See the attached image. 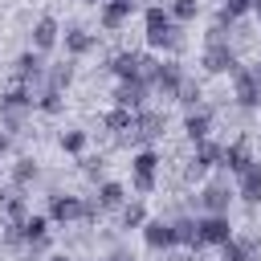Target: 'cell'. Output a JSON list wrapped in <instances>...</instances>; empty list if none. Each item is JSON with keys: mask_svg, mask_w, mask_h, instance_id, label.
<instances>
[{"mask_svg": "<svg viewBox=\"0 0 261 261\" xmlns=\"http://www.w3.org/2000/svg\"><path fill=\"white\" fill-rule=\"evenodd\" d=\"M171 224H175V245H184V249H204V245H200L196 216H171Z\"/></svg>", "mask_w": 261, "mask_h": 261, "instance_id": "cell-25", "label": "cell"}, {"mask_svg": "<svg viewBox=\"0 0 261 261\" xmlns=\"http://www.w3.org/2000/svg\"><path fill=\"white\" fill-rule=\"evenodd\" d=\"M200 65H204V73H237L241 69V53H237L232 41H204Z\"/></svg>", "mask_w": 261, "mask_h": 261, "instance_id": "cell-5", "label": "cell"}, {"mask_svg": "<svg viewBox=\"0 0 261 261\" xmlns=\"http://www.w3.org/2000/svg\"><path fill=\"white\" fill-rule=\"evenodd\" d=\"M147 220H151V216H147L143 200H126V204L118 208V228H126V232H130V228H143Z\"/></svg>", "mask_w": 261, "mask_h": 261, "instance_id": "cell-26", "label": "cell"}, {"mask_svg": "<svg viewBox=\"0 0 261 261\" xmlns=\"http://www.w3.org/2000/svg\"><path fill=\"white\" fill-rule=\"evenodd\" d=\"M69 82H73V61H53V65L45 69V90L65 94V90H69Z\"/></svg>", "mask_w": 261, "mask_h": 261, "instance_id": "cell-24", "label": "cell"}, {"mask_svg": "<svg viewBox=\"0 0 261 261\" xmlns=\"http://www.w3.org/2000/svg\"><path fill=\"white\" fill-rule=\"evenodd\" d=\"M49 261H69V257H49Z\"/></svg>", "mask_w": 261, "mask_h": 261, "instance_id": "cell-41", "label": "cell"}, {"mask_svg": "<svg viewBox=\"0 0 261 261\" xmlns=\"http://www.w3.org/2000/svg\"><path fill=\"white\" fill-rule=\"evenodd\" d=\"M102 126H106V130H114V135L122 139V135L135 126V110H126V106H114L110 114H102Z\"/></svg>", "mask_w": 261, "mask_h": 261, "instance_id": "cell-27", "label": "cell"}, {"mask_svg": "<svg viewBox=\"0 0 261 261\" xmlns=\"http://www.w3.org/2000/svg\"><path fill=\"white\" fill-rule=\"evenodd\" d=\"M232 98H237L241 110H257V106H261V82H257L253 69L241 65V69L232 73Z\"/></svg>", "mask_w": 261, "mask_h": 261, "instance_id": "cell-12", "label": "cell"}, {"mask_svg": "<svg viewBox=\"0 0 261 261\" xmlns=\"http://www.w3.org/2000/svg\"><path fill=\"white\" fill-rule=\"evenodd\" d=\"M147 98H151V82H147V77H130V82H118V86H114V106L143 110Z\"/></svg>", "mask_w": 261, "mask_h": 261, "instance_id": "cell-14", "label": "cell"}, {"mask_svg": "<svg viewBox=\"0 0 261 261\" xmlns=\"http://www.w3.org/2000/svg\"><path fill=\"white\" fill-rule=\"evenodd\" d=\"M143 37H147L151 49H163V53H179L184 49V24H175L163 4L143 8Z\"/></svg>", "mask_w": 261, "mask_h": 261, "instance_id": "cell-1", "label": "cell"}, {"mask_svg": "<svg viewBox=\"0 0 261 261\" xmlns=\"http://www.w3.org/2000/svg\"><path fill=\"white\" fill-rule=\"evenodd\" d=\"M82 4H98V8H102V4H106V0H82Z\"/></svg>", "mask_w": 261, "mask_h": 261, "instance_id": "cell-39", "label": "cell"}, {"mask_svg": "<svg viewBox=\"0 0 261 261\" xmlns=\"http://www.w3.org/2000/svg\"><path fill=\"white\" fill-rule=\"evenodd\" d=\"M139 232H143V245H147V249H155V253L175 249V224H171L167 216H151Z\"/></svg>", "mask_w": 261, "mask_h": 261, "instance_id": "cell-11", "label": "cell"}, {"mask_svg": "<svg viewBox=\"0 0 261 261\" xmlns=\"http://www.w3.org/2000/svg\"><path fill=\"white\" fill-rule=\"evenodd\" d=\"M232 196H237V188H232L224 175H216V179H208V184L196 192V208H200V216H228Z\"/></svg>", "mask_w": 261, "mask_h": 261, "instance_id": "cell-4", "label": "cell"}, {"mask_svg": "<svg viewBox=\"0 0 261 261\" xmlns=\"http://www.w3.org/2000/svg\"><path fill=\"white\" fill-rule=\"evenodd\" d=\"M37 110H41V114H57V110H61V94L41 86V90H37Z\"/></svg>", "mask_w": 261, "mask_h": 261, "instance_id": "cell-34", "label": "cell"}, {"mask_svg": "<svg viewBox=\"0 0 261 261\" xmlns=\"http://www.w3.org/2000/svg\"><path fill=\"white\" fill-rule=\"evenodd\" d=\"M37 175H41V171H37V163H33L29 155L16 159V163H12V192H24L29 184H37Z\"/></svg>", "mask_w": 261, "mask_h": 261, "instance_id": "cell-28", "label": "cell"}, {"mask_svg": "<svg viewBox=\"0 0 261 261\" xmlns=\"http://www.w3.org/2000/svg\"><path fill=\"white\" fill-rule=\"evenodd\" d=\"M126 4H139V0H126Z\"/></svg>", "mask_w": 261, "mask_h": 261, "instance_id": "cell-42", "label": "cell"}, {"mask_svg": "<svg viewBox=\"0 0 261 261\" xmlns=\"http://www.w3.org/2000/svg\"><path fill=\"white\" fill-rule=\"evenodd\" d=\"M77 163H82L86 179H94V184H102V179H106V159H98V155H82Z\"/></svg>", "mask_w": 261, "mask_h": 261, "instance_id": "cell-33", "label": "cell"}, {"mask_svg": "<svg viewBox=\"0 0 261 261\" xmlns=\"http://www.w3.org/2000/svg\"><path fill=\"white\" fill-rule=\"evenodd\" d=\"M102 261H114V257H102Z\"/></svg>", "mask_w": 261, "mask_h": 261, "instance_id": "cell-43", "label": "cell"}, {"mask_svg": "<svg viewBox=\"0 0 261 261\" xmlns=\"http://www.w3.org/2000/svg\"><path fill=\"white\" fill-rule=\"evenodd\" d=\"M8 147H12V135H8V130H0V159L8 155Z\"/></svg>", "mask_w": 261, "mask_h": 261, "instance_id": "cell-36", "label": "cell"}, {"mask_svg": "<svg viewBox=\"0 0 261 261\" xmlns=\"http://www.w3.org/2000/svg\"><path fill=\"white\" fill-rule=\"evenodd\" d=\"M184 135H188L192 143H204V139L212 135V106L188 110V114H184Z\"/></svg>", "mask_w": 261, "mask_h": 261, "instance_id": "cell-17", "label": "cell"}, {"mask_svg": "<svg viewBox=\"0 0 261 261\" xmlns=\"http://www.w3.org/2000/svg\"><path fill=\"white\" fill-rule=\"evenodd\" d=\"M184 110H196V106H204V90H200V82L196 77H188L184 82V90H179V98H175Z\"/></svg>", "mask_w": 261, "mask_h": 261, "instance_id": "cell-30", "label": "cell"}, {"mask_svg": "<svg viewBox=\"0 0 261 261\" xmlns=\"http://www.w3.org/2000/svg\"><path fill=\"white\" fill-rule=\"evenodd\" d=\"M57 143H61V151H65V155H77V159H82V151H86V130L69 126V130H61V139H57Z\"/></svg>", "mask_w": 261, "mask_h": 261, "instance_id": "cell-31", "label": "cell"}, {"mask_svg": "<svg viewBox=\"0 0 261 261\" xmlns=\"http://www.w3.org/2000/svg\"><path fill=\"white\" fill-rule=\"evenodd\" d=\"M61 41H65V53H69V57H86V53L98 45V41H94V33H90V29H82V24H69V29L61 33Z\"/></svg>", "mask_w": 261, "mask_h": 261, "instance_id": "cell-20", "label": "cell"}, {"mask_svg": "<svg viewBox=\"0 0 261 261\" xmlns=\"http://www.w3.org/2000/svg\"><path fill=\"white\" fill-rule=\"evenodd\" d=\"M45 69H49V65H45V53H37V49H24V53L12 61L16 86H29V90H33V86H37V90L45 86Z\"/></svg>", "mask_w": 261, "mask_h": 261, "instance_id": "cell-8", "label": "cell"}, {"mask_svg": "<svg viewBox=\"0 0 261 261\" xmlns=\"http://www.w3.org/2000/svg\"><path fill=\"white\" fill-rule=\"evenodd\" d=\"M139 4H126V0H106L102 8H98V24L106 29V33H118L126 20H130V12H135Z\"/></svg>", "mask_w": 261, "mask_h": 261, "instance_id": "cell-16", "label": "cell"}, {"mask_svg": "<svg viewBox=\"0 0 261 261\" xmlns=\"http://www.w3.org/2000/svg\"><path fill=\"white\" fill-rule=\"evenodd\" d=\"M57 41H61V24H57L53 16H41V20L33 24V49H37V53H49Z\"/></svg>", "mask_w": 261, "mask_h": 261, "instance_id": "cell-19", "label": "cell"}, {"mask_svg": "<svg viewBox=\"0 0 261 261\" xmlns=\"http://www.w3.org/2000/svg\"><path fill=\"white\" fill-rule=\"evenodd\" d=\"M94 200H98V208H102V212H114V208H122V204H126V188H122V184H114V179H102V184H98V192H94Z\"/></svg>", "mask_w": 261, "mask_h": 261, "instance_id": "cell-22", "label": "cell"}, {"mask_svg": "<svg viewBox=\"0 0 261 261\" xmlns=\"http://www.w3.org/2000/svg\"><path fill=\"white\" fill-rule=\"evenodd\" d=\"M4 216H8V224H20V220L29 216V204H24V196H20V192L4 196Z\"/></svg>", "mask_w": 261, "mask_h": 261, "instance_id": "cell-32", "label": "cell"}, {"mask_svg": "<svg viewBox=\"0 0 261 261\" xmlns=\"http://www.w3.org/2000/svg\"><path fill=\"white\" fill-rule=\"evenodd\" d=\"M253 4H257V0H224V4H220V12H224L228 20H241V16H249V12H253Z\"/></svg>", "mask_w": 261, "mask_h": 261, "instance_id": "cell-35", "label": "cell"}, {"mask_svg": "<svg viewBox=\"0 0 261 261\" xmlns=\"http://www.w3.org/2000/svg\"><path fill=\"white\" fill-rule=\"evenodd\" d=\"M196 228H200V245H216V249L237 237L228 216H196Z\"/></svg>", "mask_w": 261, "mask_h": 261, "instance_id": "cell-15", "label": "cell"}, {"mask_svg": "<svg viewBox=\"0 0 261 261\" xmlns=\"http://www.w3.org/2000/svg\"><path fill=\"white\" fill-rule=\"evenodd\" d=\"M53 224H73V220H86V200L82 196H69V192H53L49 196V212H45Z\"/></svg>", "mask_w": 261, "mask_h": 261, "instance_id": "cell-10", "label": "cell"}, {"mask_svg": "<svg viewBox=\"0 0 261 261\" xmlns=\"http://www.w3.org/2000/svg\"><path fill=\"white\" fill-rule=\"evenodd\" d=\"M249 163H257V159L249 155V143H245V139H237V143H228V147H224V163H220V167H224L228 175H241Z\"/></svg>", "mask_w": 261, "mask_h": 261, "instance_id": "cell-21", "label": "cell"}, {"mask_svg": "<svg viewBox=\"0 0 261 261\" xmlns=\"http://www.w3.org/2000/svg\"><path fill=\"white\" fill-rule=\"evenodd\" d=\"M155 184H159V155L151 147H143L130 155V188L139 196H147V192H155Z\"/></svg>", "mask_w": 261, "mask_h": 261, "instance_id": "cell-6", "label": "cell"}, {"mask_svg": "<svg viewBox=\"0 0 261 261\" xmlns=\"http://www.w3.org/2000/svg\"><path fill=\"white\" fill-rule=\"evenodd\" d=\"M106 69L118 77V82H130V77H143L147 69V53H135V49H122L114 57H106Z\"/></svg>", "mask_w": 261, "mask_h": 261, "instance_id": "cell-13", "label": "cell"}, {"mask_svg": "<svg viewBox=\"0 0 261 261\" xmlns=\"http://www.w3.org/2000/svg\"><path fill=\"white\" fill-rule=\"evenodd\" d=\"M192 147H196V151H192V159H188V179H200V175H208L212 167L224 163V143L204 139V143H192Z\"/></svg>", "mask_w": 261, "mask_h": 261, "instance_id": "cell-9", "label": "cell"}, {"mask_svg": "<svg viewBox=\"0 0 261 261\" xmlns=\"http://www.w3.org/2000/svg\"><path fill=\"white\" fill-rule=\"evenodd\" d=\"M110 257H114V261H135V257H130V253H122V249H118V253H110Z\"/></svg>", "mask_w": 261, "mask_h": 261, "instance_id": "cell-37", "label": "cell"}, {"mask_svg": "<svg viewBox=\"0 0 261 261\" xmlns=\"http://www.w3.org/2000/svg\"><path fill=\"white\" fill-rule=\"evenodd\" d=\"M253 73H257V82H261V61H257V65H253Z\"/></svg>", "mask_w": 261, "mask_h": 261, "instance_id": "cell-38", "label": "cell"}, {"mask_svg": "<svg viewBox=\"0 0 261 261\" xmlns=\"http://www.w3.org/2000/svg\"><path fill=\"white\" fill-rule=\"evenodd\" d=\"M37 106V94L29 90V86H12L4 98H0V126L8 130V135H16V130H24V114Z\"/></svg>", "mask_w": 261, "mask_h": 261, "instance_id": "cell-2", "label": "cell"}, {"mask_svg": "<svg viewBox=\"0 0 261 261\" xmlns=\"http://www.w3.org/2000/svg\"><path fill=\"white\" fill-rule=\"evenodd\" d=\"M253 12H257V16H261V0H257V4H253Z\"/></svg>", "mask_w": 261, "mask_h": 261, "instance_id": "cell-40", "label": "cell"}, {"mask_svg": "<svg viewBox=\"0 0 261 261\" xmlns=\"http://www.w3.org/2000/svg\"><path fill=\"white\" fill-rule=\"evenodd\" d=\"M237 196H241L249 208L261 204V163H249V167L237 175Z\"/></svg>", "mask_w": 261, "mask_h": 261, "instance_id": "cell-18", "label": "cell"}, {"mask_svg": "<svg viewBox=\"0 0 261 261\" xmlns=\"http://www.w3.org/2000/svg\"><path fill=\"white\" fill-rule=\"evenodd\" d=\"M163 130H167V114H163V110H151V106H143V110H135V126L122 135V143L143 151V147H151V143H155Z\"/></svg>", "mask_w": 261, "mask_h": 261, "instance_id": "cell-3", "label": "cell"}, {"mask_svg": "<svg viewBox=\"0 0 261 261\" xmlns=\"http://www.w3.org/2000/svg\"><path fill=\"white\" fill-rule=\"evenodd\" d=\"M257 253V237H232L228 245H220V261H253Z\"/></svg>", "mask_w": 261, "mask_h": 261, "instance_id": "cell-23", "label": "cell"}, {"mask_svg": "<svg viewBox=\"0 0 261 261\" xmlns=\"http://www.w3.org/2000/svg\"><path fill=\"white\" fill-rule=\"evenodd\" d=\"M184 82H188L184 65H179L175 57H167V61L159 57V65H155V77H151V94H159V98H179Z\"/></svg>", "mask_w": 261, "mask_h": 261, "instance_id": "cell-7", "label": "cell"}, {"mask_svg": "<svg viewBox=\"0 0 261 261\" xmlns=\"http://www.w3.org/2000/svg\"><path fill=\"white\" fill-rule=\"evenodd\" d=\"M167 12H171V20H175V24H192V20L200 16V0H171V4H167Z\"/></svg>", "mask_w": 261, "mask_h": 261, "instance_id": "cell-29", "label": "cell"}]
</instances>
